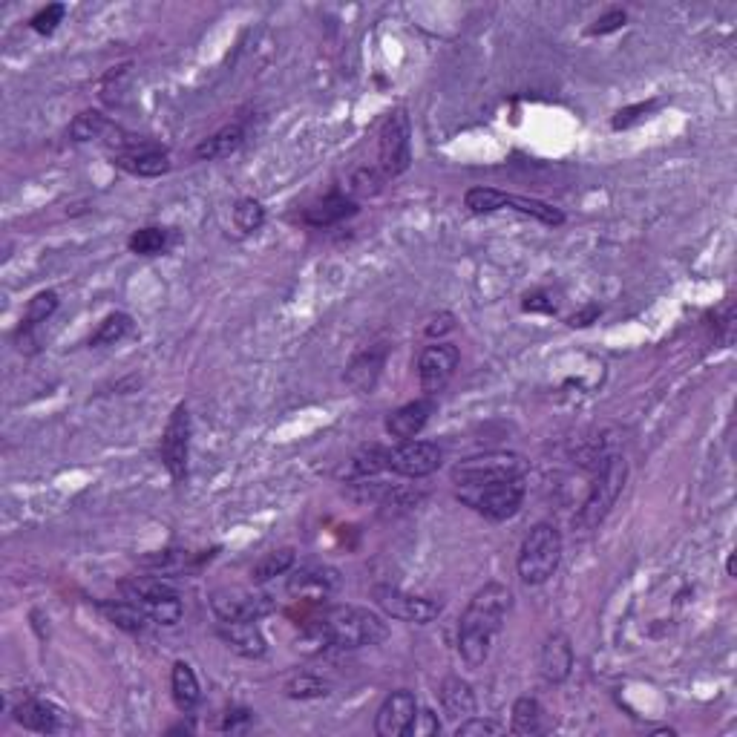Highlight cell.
I'll list each match as a JSON object with an SVG mask.
<instances>
[{
	"label": "cell",
	"mask_w": 737,
	"mask_h": 737,
	"mask_svg": "<svg viewBox=\"0 0 737 737\" xmlns=\"http://www.w3.org/2000/svg\"><path fill=\"white\" fill-rule=\"evenodd\" d=\"M510 608H513V594L501 582H487L467 602L464 614L458 619V654L467 666L478 668L487 663L493 645L504 631Z\"/></svg>",
	"instance_id": "obj_1"
},
{
	"label": "cell",
	"mask_w": 737,
	"mask_h": 737,
	"mask_svg": "<svg viewBox=\"0 0 737 737\" xmlns=\"http://www.w3.org/2000/svg\"><path fill=\"white\" fill-rule=\"evenodd\" d=\"M311 634L329 648L340 651H355L366 645H378L389 637V628L381 614L360 608V605H329L323 608L314 622Z\"/></svg>",
	"instance_id": "obj_2"
},
{
	"label": "cell",
	"mask_w": 737,
	"mask_h": 737,
	"mask_svg": "<svg viewBox=\"0 0 737 737\" xmlns=\"http://www.w3.org/2000/svg\"><path fill=\"white\" fill-rule=\"evenodd\" d=\"M628 481V461L619 452H605L602 461L596 464V476L588 499L582 501L579 513H576V527L579 530H594L605 522V516L611 513V507L617 504L619 493L625 490Z\"/></svg>",
	"instance_id": "obj_3"
},
{
	"label": "cell",
	"mask_w": 737,
	"mask_h": 737,
	"mask_svg": "<svg viewBox=\"0 0 737 737\" xmlns=\"http://www.w3.org/2000/svg\"><path fill=\"white\" fill-rule=\"evenodd\" d=\"M562 550H565V542H562V533H559L556 524H533L530 533L524 536L522 547H519V559H516L519 579L530 588L545 585L547 579L559 571Z\"/></svg>",
	"instance_id": "obj_4"
},
{
	"label": "cell",
	"mask_w": 737,
	"mask_h": 737,
	"mask_svg": "<svg viewBox=\"0 0 737 737\" xmlns=\"http://www.w3.org/2000/svg\"><path fill=\"white\" fill-rule=\"evenodd\" d=\"M530 464L519 452H481L458 461L450 470L455 487H484V484H499L513 478H527Z\"/></svg>",
	"instance_id": "obj_5"
},
{
	"label": "cell",
	"mask_w": 737,
	"mask_h": 737,
	"mask_svg": "<svg viewBox=\"0 0 737 737\" xmlns=\"http://www.w3.org/2000/svg\"><path fill=\"white\" fill-rule=\"evenodd\" d=\"M455 496L461 504L476 510L478 516L490 522H507L522 510L527 484L524 478H513V481H499V484H484V487H455Z\"/></svg>",
	"instance_id": "obj_6"
},
{
	"label": "cell",
	"mask_w": 737,
	"mask_h": 737,
	"mask_svg": "<svg viewBox=\"0 0 737 737\" xmlns=\"http://www.w3.org/2000/svg\"><path fill=\"white\" fill-rule=\"evenodd\" d=\"M412 167V121L404 107L392 110L378 133V170L386 179H398Z\"/></svg>",
	"instance_id": "obj_7"
},
{
	"label": "cell",
	"mask_w": 737,
	"mask_h": 737,
	"mask_svg": "<svg viewBox=\"0 0 737 737\" xmlns=\"http://www.w3.org/2000/svg\"><path fill=\"white\" fill-rule=\"evenodd\" d=\"M124 596L133 599L136 605H142L150 619L159 625H176L185 614L179 591L162 576H136V579L124 582Z\"/></svg>",
	"instance_id": "obj_8"
},
{
	"label": "cell",
	"mask_w": 737,
	"mask_h": 737,
	"mask_svg": "<svg viewBox=\"0 0 737 737\" xmlns=\"http://www.w3.org/2000/svg\"><path fill=\"white\" fill-rule=\"evenodd\" d=\"M191 409L188 404H179L170 418H167L165 432H162V444H159V458L165 464V470L176 484H182L188 478V461H191Z\"/></svg>",
	"instance_id": "obj_9"
},
{
	"label": "cell",
	"mask_w": 737,
	"mask_h": 737,
	"mask_svg": "<svg viewBox=\"0 0 737 737\" xmlns=\"http://www.w3.org/2000/svg\"><path fill=\"white\" fill-rule=\"evenodd\" d=\"M372 599L378 602L386 617L401 619V622H412V625H427L441 614V602L427 599V596L409 594L404 588L395 585H378L372 591Z\"/></svg>",
	"instance_id": "obj_10"
},
{
	"label": "cell",
	"mask_w": 737,
	"mask_h": 737,
	"mask_svg": "<svg viewBox=\"0 0 737 737\" xmlns=\"http://www.w3.org/2000/svg\"><path fill=\"white\" fill-rule=\"evenodd\" d=\"M441 461H444L441 447L432 444V441H421V438L398 441L395 447H389V452H386V467L404 478L432 476L441 467Z\"/></svg>",
	"instance_id": "obj_11"
},
{
	"label": "cell",
	"mask_w": 737,
	"mask_h": 737,
	"mask_svg": "<svg viewBox=\"0 0 737 737\" xmlns=\"http://www.w3.org/2000/svg\"><path fill=\"white\" fill-rule=\"evenodd\" d=\"M211 611L216 619L225 622H237V619H257L260 622L265 614L274 611L271 596L251 591V588H216L214 594L208 596Z\"/></svg>",
	"instance_id": "obj_12"
},
{
	"label": "cell",
	"mask_w": 737,
	"mask_h": 737,
	"mask_svg": "<svg viewBox=\"0 0 737 737\" xmlns=\"http://www.w3.org/2000/svg\"><path fill=\"white\" fill-rule=\"evenodd\" d=\"M418 697L415 691L395 689L383 697V703L375 712V735L381 737H409L418 720Z\"/></svg>",
	"instance_id": "obj_13"
},
{
	"label": "cell",
	"mask_w": 737,
	"mask_h": 737,
	"mask_svg": "<svg viewBox=\"0 0 737 737\" xmlns=\"http://www.w3.org/2000/svg\"><path fill=\"white\" fill-rule=\"evenodd\" d=\"M461 363V349L452 343H432L427 346L421 357H418V381H421V392L427 398H435L438 392L447 389L452 381L455 369Z\"/></svg>",
	"instance_id": "obj_14"
},
{
	"label": "cell",
	"mask_w": 737,
	"mask_h": 737,
	"mask_svg": "<svg viewBox=\"0 0 737 737\" xmlns=\"http://www.w3.org/2000/svg\"><path fill=\"white\" fill-rule=\"evenodd\" d=\"M216 637L228 651H234L245 660H262L268 651V640L257 625V619H237V622L216 619Z\"/></svg>",
	"instance_id": "obj_15"
},
{
	"label": "cell",
	"mask_w": 737,
	"mask_h": 737,
	"mask_svg": "<svg viewBox=\"0 0 737 737\" xmlns=\"http://www.w3.org/2000/svg\"><path fill=\"white\" fill-rule=\"evenodd\" d=\"M12 717H15L18 726H24L29 732H38V735H58V732H64L70 726L67 712L58 709L49 700H41V697H26V700H21L15 706Z\"/></svg>",
	"instance_id": "obj_16"
},
{
	"label": "cell",
	"mask_w": 737,
	"mask_h": 737,
	"mask_svg": "<svg viewBox=\"0 0 737 737\" xmlns=\"http://www.w3.org/2000/svg\"><path fill=\"white\" fill-rule=\"evenodd\" d=\"M573 663H576V654H573L571 637L562 631L547 634V640L542 642V651H539V674L547 683H553V686L565 683L571 677Z\"/></svg>",
	"instance_id": "obj_17"
},
{
	"label": "cell",
	"mask_w": 737,
	"mask_h": 737,
	"mask_svg": "<svg viewBox=\"0 0 737 737\" xmlns=\"http://www.w3.org/2000/svg\"><path fill=\"white\" fill-rule=\"evenodd\" d=\"M432 412H435V401L432 398H418V401H409V404L398 406L395 412H389V418H386V432L395 438V441H412V438H418L424 427L429 424V418H432Z\"/></svg>",
	"instance_id": "obj_18"
},
{
	"label": "cell",
	"mask_w": 737,
	"mask_h": 737,
	"mask_svg": "<svg viewBox=\"0 0 737 737\" xmlns=\"http://www.w3.org/2000/svg\"><path fill=\"white\" fill-rule=\"evenodd\" d=\"M386 355H389V349L386 346H369V349H363V352H357L352 357V363L346 366V383L360 392V395H372L375 392V386L381 381V372L383 366H386Z\"/></svg>",
	"instance_id": "obj_19"
},
{
	"label": "cell",
	"mask_w": 737,
	"mask_h": 737,
	"mask_svg": "<svg viewBox=\"0 0 737 737\" xmlns=\"http://www.w3.org/2000/svg\"><path fill=\"white\" fill-rule=\"evenodd\" d=\"M337 588H340V573L334 571V568H323V565L300 568V571L288 579V594L309 599V602H323Z\"/></svg>",
	"instance_id": "obj_20"
},
{
	"label": "cell",
	"mask_w": 737,
	"mask_h": 737,
	"mask_svg": "<svg viewBox=\"0 0 737 737\" xmlns=\"http://www.w3.org/2000/svg\"><path fill=\"white\" fill-rule=\"evenodd\" d=\"M355 214L357 202L352 196H346V193H329V196H323L320 202H314V205H309L303 211V222L311 225V228H332V225Z\"/></svg>",
	"instance_id": "obj_21"
},
{
	"label": "cell",
	"mask_w": 737,
	"mask_h": 737,
	"mask_svg": "<svg viewBox=\"0 0 737 737\" xmlns=\"http://www.w3.org/2000/svg\"><path fill=\"white\" fill-rule=\"evenodd\" d=\"M242 142H245V127L239 121H234V124L219 127L208 139H202V142L196 144L193 147V156L199 162H219V159L234 156L239 147H242Z\"/></svg>",
	"instance_id": "obj_22"
},
{
	"label": "cell",
	"mask_w": 737,
	"mask_h": 737,
	"mask_svg": "<svg viewBox=\"0 0 737 737\" xmlns=\"http://www.w3.org/2000/svg\"><path fill=\"white\" fill-rule=\"evenodd\" d=\"M438 697H441V706H444L447 717H452V720H464V717L476 714L478 709L476 691H473V686L464 677H458V674L444 677V683L438 689Z\"/></svg>",
	"instance_id": "obj_23"
},
{
	"label": "cell",
	"mask_w": 737,
	"mask_h": 737,
	"mask_svg": "<svg viewBox=\"0 0 737 737\" xmlns=\"http://www.w3.org/2000/svg\"><path fill=\"white\" fill-rule=\"evenodd\" d=\"M170 694H173V703L182 714H191L199 700H202V689H199V680H196V671L191 663L185 660H176L170 668Z\"/></svg>",
	"instance_id": "obj_24"
},
{
	"label": "cell",
	"mask_w": 737,
	"mask_h": 737,
	"mask_svg": "<svg viewBox=\"0 0 737 737\" xmlns=\"http://www.w3.org/2000/svg\"><path fill=\"white\" fill-rule=\"evenodd\" d=\"M98 608H101V614L110 619L116 628L130 631V634H142V631H147V625L153 622L142 605H136V602L127 599V596H124V599H116V602H113V599H110V602H101Z\"/></svg>",
	"instance_id": "obj_25"
},
{
	"label": "cell",
	"mask_w": 737,
	"mask_h": 737,
	"mask_svg": "<svg viewBox=\"0 0 737 737\" xmlns=\"http://www.w3.org/2000/svg\"><path fill=\"white\" fill-rule=\"evenodd\" d=\"M510 732L513 735H545L547 732V712L536 697H519L513 703V717H510Z\"/></svg>",
	"instance_id": "obj_26"
},
{
	"label": "cell",
	"mask_w": 737,
	"mask_h": 737,
	"mask_svg": "<svg viewBox=\"0 0 737 737\" xmlns=\"http://www.w3.org/2000/svg\"><path fill=\"white\" fill-rule=\"evenodd\" d=\"M294 565H297V550L294 547H277V550L262 553L260 559L254 562L251 579H254V585H265V582H271L277 576H286Z\"/></svg>",
	"instance_id": "obj_27"
},
{
	"label": "cell",
	"mask_w": 737,
	"mask_h": 737,
	"mask_svg": "<svg viewBox=\"0 0 737 737\" xmlns=\"http://www.w3.org/2000/svg\"><path fill=\"white\" fill-rule=\"evenodd\" d=\"M504 208L519 211L524 216H533V219L545 222L550 228H559L568 219L562 208H556L550 202H542V199H533V196H516V193H504Z\"/></svg>",
	"instance_id": "obj_28"
},
{
	"label": "cell",
	"mask_w": 737,
	"mask_h": 737,
	"mask_svg": "<svg viewBox=\"0 0 737 737\" xmlns=\"http://www.w3.org/2000/svg\"><path fill=\"white\" fill-rule=\"evenodd\" d=\"M173 242V234L167 228H159V225H147V228H139L133 231L130 239H127V248L139 257H156V254H165Z\"/></svg>",
	"instance_id": "obj_29"
},
{
	"label": "cell",
	"mask_w": 737,
	"mask_h": 737,
	"mask_svg": "<svg viewBox=\"0 0 737 737\" xmlns=\"http://www.w3.org/2000/svg\"><path fill=\"white\" fill-rule=\"evenodd\" d=\"M130 332H133V317L124 314V311H113V314H107V317L98 323V329L93 332V337H90V346H93V349L116 346V343L124 340Z\"/></svg>",
	"instance_id": "obj_30"
},
{
	"label": "cell",
	"mask_w": 737,
	"mask_h": 737,
	"mask_svg": "<svg viewBox=\"0 0 737 737\" xmlns=\"http://www.w3.org/2000/svg\"><path fill=\"white\" fill-rule=\"evenodd\" d=\"M58 291H52V288H47V291H38L29 303H26V311H24V320H21V332L18 334H29L32 329H38L41 323H47L49 317L55 314V309H58Z\"/></svg>",
	"instance_id": "obj_31"
},
{
	"label": "cell",
	"mask_w": 737,
	"mask_h": 737,
	"mask_svg": "<svg viewBox=\"0 0 737 737\" xmlns=\"http://www.w3.org/2000/svg\"><path fill=\"white\" fill-rule=\"evenodd\" d=\"M110 119L104 116V113H98V110H84V113H78L70 124V136L75 142H104V136L110 133Z\"/></svg>",
	"instance_id": "obj_32"
},
{
	"label": "cell",
	"mask_w": 737,
	"mask_h": 737,
	"mask_svg": "<svg viewBox=\"0 0 737 737\" xmlns=\"http://www.w3.org/2000/svg\"><path fill=\"white\" fill-rule=\"evenodd\" d=\"M332 694V683L317 674H294L286 683V697L291 700H320Z\"/></svg>",
	"instance_id": "obj_33"
},
{
	"label": "cell",
	"mask_w": 737,
	"mask_h": 737,
	"mask_svg": "<svg viewBox=\"0 0 737 737\" xmlns=\"http://www.w3.org/2000/svg\"><path fill=\"white\" fill-rule=\"evenodd\" d=\"M386 452H389V447H378V444L363 447V450L357 452L355 458L349 461V476L369 478L378 476L383 470H389V467H386Z\"/></svg>",
	"instance_id": "obj_34"
},
{
	"label": "cell",
	"mask_w": 737,
	"mask_h": 737,
	"mask_svg": "<svg viewBox=\"0 0 737 737\" xmlns=\"http://www.w3.org/2000/svg\"><path fill=\"white\" fill-rule=\"evenodd\" d=\"M234 225H237L242 234H257L262 225H265V208H262L260 199L242 196L237 205H234Z\"/></svg>",
	"instance_id": "obj_35"
},
{
	"label": "cell",
	"mask_w": 737,
	"mask_h": 737,
	"mask_svg": "<svg viewBox=\"0 0 737 737\" xmlns=\"http://www.w3.org/2000/svg\"><path fill=\"white\" fill-rule=\"evenodd\" d=\"M386 182L389 179L378 167H360L349 179V193H352V199H369V196H378Z\"/></svg>",
	"instance_id": "obj_36"
},
{
	"label": "cell",
	"mask_w": 737,
	"mask_h": 737,
	"mask_svg": "<svg viewBox=\"0 0 737 737\" xmlns=\"http://www.w3.org/2000/svg\"><path fill=\"white\" fill-rule=\"evenodd\" d=\"M504 193L499 188H470L464 193V205L470 214H496L504 208Z\"/></svg>",
	"instance_id": "obj_37"
},
{
	"label": "cell",
	"mask_w": 737,
	"mask_h": 737,
	"mask_svg": "<svg viewBox=\"0 0 737 737\" xmlns=\"http://www.w3.org/2000/svg\"><path fill=\"white\" fill-rule=\"evenodd\" d=\"M64 15H67V6H64V3H49V6H44L41 12L32 15L29 26H32L38 35H52V32L58 29V24L64 21Z\"/></svg>",
	"instance_id": "obj_38"
},
{
	"label": "cell",
	"mask_w": 737,
	"mask_h": 737,
	"mask_svg": "<svg viewBox=\"0 0 737 737\" xmlns=\"http://www.w3.org/2000/svg\"><path fill=\"white\" fill-rule=\"evenodd\" d=\"M504 732V726L496 723V720H490V717H476V714H470V717H464L461 720V726L455 729V735L458 737H476V735H501Z\"/></svg>",
	"instance_id": "obj_39"
},
{
	"label": "cell",
	"mask_w": 737,
	"mask_h": 737,
	"mask_svg": "<svg viewBox=\"0 0 737 737\" xmlns=\"http://www.w3.org/2000/svg\"><path fill=\"white\" fill-rule=\"evenodd\" d=\"M628 24V12L625 9H608L605 15H599L594 21V26H588V35H611V32H617L622 26Z\"/></svg>",
	"instance_id": "obj_40"
},
{
	"label": "cell",
	"mask_w": 737,
	"mask_h": 737,
	"mask_svg": "<svg viewBox=\"0 0 737 737\" xmlns=\"http://www.w3.org/2000/svg\"><path fill=\"white\" fill-rule=\"evenodd\" d=\"M651 110H657V101H645V104H634V107H625V110H619L614 121H611V127L614 130H628L631 124H637V121L648 119V113Z\"/></svg>",
	"instance_id": "obj_41"
},
{
	"label": "cell",
	"mask_w": 737,
	"mask_h": 737,
	"mask_svg": "<svg viewBox=\"0 0 737 737\" xmlns=\"http://www.w3.org/2000/svg\"><path fill=\"white\" fill-rule=\"evenodd\" d=\"M522 309L530 311V314H553L556 311V300L547 294L545 288H536V291L524 294Z\"/></svg>",
	"instance_id": "obj_42"
},
{
	"label": "cell",
	"mask_w": 737,
	"mask_h": 737,
	"mask_svg": "<svg viewBox=\"0 0 737 737\" xmlns=\"http://www.w3.org/2000/svg\"><path fill=\"white\" fill-rule=\"evenodd\" d=\"M254 723V712L251 709H239V706H234V709H228L225 712V720H222V732H242V729H248Z\"/></svg>",
	"instance_id": "obj_43"
},
{
	"label": "cell",
	"mask_w": 737,
	"mask_h": 737,
	"mask_svg": "<svg viewBox=\"0 0 737 737\" xmlns=\"http://www.w3.org/2000/svg\"><path fill=\"white\" fill-rule=\"evenodd\" d=\"M452 329H455V317H452L450 311H441V314H435L427 326H424V334L435 340V337H444V334L452 332Z\"/></svg>",
	"instance_id": "obj_44"
},
{
	"label": "cell",
	"mask_w": 737,
	"mask_h": 737,
	"mask_svg": "<svg viewBox=\"0 0 737 737\" xmlns=\"http://www.w3.org/2000/svg\"><path fill=\"white\" fill-rule=\"evenodd\" d=\"M438 732H441V723H438L435 712H429V709H421V712H418V720H415V729H412V735H438Z\"/></svg>",
	"instance_id": "obj_45"
},
{
	"label": "cell",
	"mask_w": 737,
	"mask_h": 737,
	"mask_svg": "<svg viewBox=\"0 0 737 737\" xmlns=\"http://www.w3.org/2000/svg\"><path fill=\"white\" fill-rule=\"evenodd\" d=\"M599 314H602V306L591 303V306H585L582 311H576V314H573L568 323H571L573 329H585V326H591L594 320H599Z\"/></svg>",
	"instance_id": "obj_46"
},
{
	"label": "cell",
	"mask_w": 737,
	"mask_h": 737,
	"mask_svg": "<svg viewBox=\"0 0 737 737\" xmlns=\"http://www.w3.org/2000/svg\"><path fill=\"white\" fill-rule=\"evenodd\" d=\"M176 732H185V735H193V723H185V720H182V723H176V726L170 729V735H176Z\"/></svg>",
	"instance_id": "obj_47"
},
{
	"label": "cell",
	"mask_w": 737,
	"mask_h": 737,
	"mask_svg": "<svg viewBox=\"0 0 737 737\" xmlns=\"http://www.w3.org/2000/svg\"><path fill=\"white\" fill-rule=\"evenodd\" d=\"M726 571H729V576H735V556H729V562H726Z\"/></svg>",
	"instance_id": "obj_48"
}]
</instances>
